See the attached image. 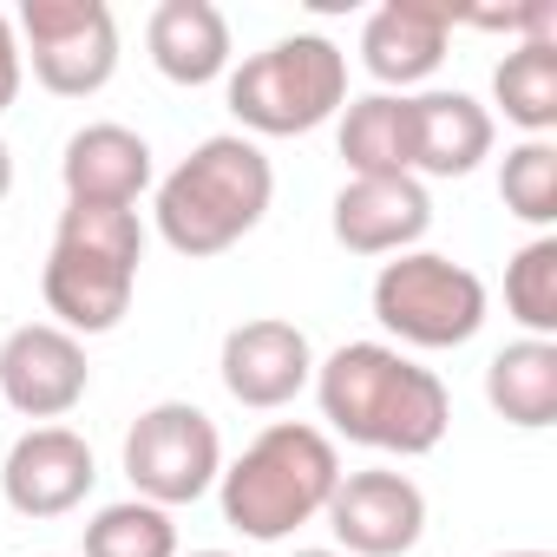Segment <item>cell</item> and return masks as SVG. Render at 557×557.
Wrapping results in <instances>:
<instances>
[{"label": "cell", "mask_w": 557, "mask_h": 557, "mask_svg": "<svg viewBox=\"0 0 557 557\" xmlns=\"http://www.w3.org/2000/svg\"><path fill=\"white\" fill-rule=\"evenodd\" d=\"M40 296H47L53 329L79 335V342L86 335H112L132 315L138 269H125L112 256H92V249H73V243H53L47 269H40Z\"/></svg>", "instance_id": "obj_13"}, {"label": "cell", "mask_w": 557, "mask_h": 557, "mask_svg": "<svg viewBox=\"0 0 557 557\" xmlns=\"http://www.w3.org/2000/svg\"><path fill=\"white\" fill-rule=\"evenodd\" d=\"M145 47L171 86H216L230 79V60H236L216 0H158L145 21Z\"/></svg>", "instance_id": "obj_17"}, {"label": "cell", "mask_w": 557, "mask_h": 557, "mask_svg": "<svg viewBox=\"0 0 557 557\" xmlns=\"http://www.w3.org/2000/svg\"><path fill=\"white\" fill-rule=\"evenodd\" d=\"M190 557H230V550H190Z\"/></svg>", "instance_id": "obj_29"}, {"label": "cell", "mask_w": 557, "mask_h": 557, "mask_svg": "<svg viewBox=\"0 0 557 557\" xmlns=\"http://www.w3.org/2000/svg\"><path fill=\"white\" fill-rule=\"evenodd\" d=\"M125 479L145 505H197L223 479V433L190 400H158L125 426Z\"/></svg>", "instance_id": "obj_6"}, {"label": "cell", "mask_w": 557, "mask_h": 557, "mask_svg": "<svg viewBox=\"0 0 557 557\" xmlns=\"http://www.w3.org/2000/svg\"><path fill=\"white\" fill-rule=\"evenodd\" d=\"M335 485H342L335 440L309 420H275L223 466L216 505H223L230 531H243L256 544H283L329 511Z\"/></svg>", "instance_id": "obj_3"}, {"label": "cell", "mask_w": 557, "mask_h": 557, "mask_svg": "<svg viewBox=\"0 0 557 557\" xmlns=\"http://www.w3.org/2000/svg\"><path fill=\"white\" fill-rule=\"evenodd\" d=\"M269 203H275L269 151L243 132H216L158 177L151 223H158L164 249H177L190 262H210V256L236 249L269 216Z\"/></svg>", "instance_id": "obj_2"}, {"label": "cell", "mask_w": 557, "mask_h": 557, "mask_svg": "<svg viewBox=\"0 0 557 557\" xmlns=\"http://www.w3.org/2000/svg\"><path fill=\"white\" fill-rule=\"evenodd\" d=\"M21 79H27V60H21V34H14V14H0V112L21 99Z\"/></svg>", "instance_id": "obj_25"}, {"label": "cell", "mask_w": 557, "mask_h": 557, "mask_svg": "<svg viewBox=\"0 0 557 557\" xmlns=\"http://www.w3.org/2000/svg\"><path fill=\"white\" fill-rule=\"evenodd\" d=\"M335 145H342L348 177H413V158H407V92L348 99Z\"/></svg>", "instance_id": "obj_19"}, {"label": "cell", "mask_w": 557, "mask_h": 557, "mask_svg": "<svg viewBox=\"0 0 557 557\" xmlns=\"http://www.w3.org/2000/svg\"><path fill=\"white\" fill-rule=\"evenodd\" d=\"M498 145V119L459 92V86H433V92H407V158L413 177H472Z\"/></svg>", "instance_id": "obj_14"}, {"label": "cell", "mask_w": 557, "mask_h": 557, "mask_svg": "<svg viewBox=\"0 0 557 557\" xmlns=\"http://www.w3.org/2000/svg\"><path fill=\"white\" fill-rule=\"evenodd\" d=\"M99 485V459L86 446V433L73 426H27L0 466V498H8L21 518H66L92 498Z\"/></svg>", "instance_id": "obj_11"}, {"label": "cell", "mask_w": 557, "mask_h": 557, "mask_svg": "<svg viewBox=\"0 0 557 557\" xmlns=\"http://www.w3.org/2000/svg\"><path fill=\"white\" fill-rule=\"evenodd\" d=\"M505 309L524 335L557 342V236H531L505 262Z\"/></svg>", "instance_id": "obj_22"}, {"label": "cell", "mask_w": 557, "mask_h": 557, "mask_svg": "<svg viewBox=\"0 0 557 557\" xmlns=\"http://www.w3.org/2000/svg\"><path fill=\"white\" fill-rule=\"evenodd\" d=\"M216 374L230 387L236 407H256V413H275L289 407L296 394L315 387V348L296 322L283 315H256V322H236L223 335V355H216Z\"/></svg>", "instance_id": "obj_10"}, {"label": "cell", "mask_w": 557, "mask_h": 557, "mask_svg": "<svg viewBox=\"0 0 557 557\" xmlns=\"http://www.w3.org/2000/svg\"><path fill=\"white\" fill-rule=\"evenodd\" d=\"M485 400L505 426H524V433L557 426V342H537V335L505 342L485 361Z\"/></svg>", "instance_id": "obj_18"}, {"label": "cell", "mask_w": 557, "mask_h": 557, "mask_svg": "<svg viewBox=\"0 0 557 557\" xmlns=\"http://www.w3.org/2000/svg\"><path fill=\"white\" fill-rule=\"evenodd\" d=\"M8 190H14V151H8V138H0V203H8Z\"/></svg>", "instance_id": "obj_26"}, {"label": "cell", "mask_w": 557, "mask_h": 557, "mask_svg": "<svg viewBox=\"0 0 557 557\" xmlns=\"http://www.w3.org/2000/svg\"><path fill=\"white\" fill-rule=\"evenodd\" d=\"M223 99L243 125V138H302L342 119L348 106V53L329 34H289L243 66H230Z\"/></svg>", "instance_id": "obj_4"}, {"label": "cell", "mask_w": 557, "mask_h": 557, "mask_svg": "<svg viewBox=\"0 0 557 557\" xmlns=\"http://www.w3.org/2000/svg\"><path fill=\"white\" fill-rule=\"evenodd\" d=\"M453 8L446 0H381L361 21V66L381 92H413L446 66Z\"/></svg>", "instance_id": "obj_12"}, {"label": "cell", "mask_w": 557, "mask_h": 557, "mask_svg": "<svg viewBox=\"0 0 557 557\" xmlns=\"http://www.w3.org/2000/svg\"><path fill=\"white\" fill-rule=\"evenodd\" d=\"M289 557H342V550H322V544H309V550H289Z\"/></svg>", "instance_id": "obj_27"}, {"label": "cell", "mask_w": 557, "mask_h": 557, "mask_svg": "<svg viewBox=\"0 0 557 557\" xmlns=\"http://www.w3.org/2000/svg\"><path fill=\"white\" fill-rule=\"evenodd\" d=\"M368 302H374V322L400 342V355L407 348H426V355L466 348L485 329V309H492L485 275L453 262V256H440V249L387 256Z\"/></svg>", "instance_id": "obj_5"}, {"label": "cell", "mask_w": 557, "mask_h": 557, "mask_svg": "<svg viewBox=\"0 0 557 557\" xmlns=\"http://www.w3.org/2000/svg\"><path fill=\"white\" fill-rule=\"evenodd\" d=\"M492 557H550V550H492Z\"/></svg>", "instance_id": "obj_28"}, {"label": "cell", "mask_w": 557, "mask_h": 557, "mask_svg": "<svg viewBox=\"0 0 557 557\" xmlns=\"http://www.w3.org/2000/svg\"><path fill=\"white\" fill-rule=\"evenodd\" d=\"M60 184H66V203H138L158 184V164L132 125L99 119V125H79L66 138Z\"/></svg>", "instance_id": "obj_16"}, {"label": "cell", "mask_w": 557, "mask_h": 557, "mask_svg": "<svg viewBox=\"0 0 557 557\" xmlns=\"http://www.w3.org/2000/svg\"><path fill=\"white\" fill-rule=\"evenodd\" d=\"M329 223L348 256H407L433 230V197L420 177H348Z\"/></svg>", "instance_id": "obj_15"}, {"label": "cell", "mask_w": 557, "mask_h": 557, "mask_svg": "<svg viewBox=\"0 0 557 557\" xmlns=\"http://www.w3.org/2000/svg\"><path fill=\"white\" fill-rule=\"evenodd\" d=\"M315 400L342 440L368 453H394V459L440 453L453 426L446 381L420 368L413 355H400L394 342H348L329 361H315Z\"/></svg>", "instance_id": "obj_1"}, {"label": "cell", "mask_w": 557, "mask_h": 557, "mask_svg": "<svg viewBox=\"0 0 557 557\" xmlns=\"http://www.w3.org/2000/svg\"><path fill=\"white\" fill-rule=\"evenodd\" d=\"M492 106L524 138H550L557 132V40H518L492 66Z\"/></svg>", "instance_id": "obj_20"}, {"label": "cell", "mask_w": 557, "mask_h": 557, "mask_svg": "<svg viewBox=\"0 0 557 557\" xmlns=\"http://www.w3.org/2000/svg\"><path fill=\"white\" fill-rule=\"evenodd\" d=\"M0 413H8V407H0Z\"/></svg>", "instance_id": "obj_30"}, {"label": "cell", "mask_w": 557, "mask_h": 557, "mask_svg": "<svg viewBox=\"0 0 557 557\" xmlns=\"http://www.w3.org/2000/svg\"><path fill=\"white\" fill-rule=\"evenodd\" d=\"M53 243H73V249L112 256V262H125V269L145 262V223H138V203H66Z\"/></svg>", "instance_id": "obj_24"}, {"label": "cell", "mask_w": 557, "mask_h": 557, "mask_svg": "<svg viewBox=\"0 0 557 557\" xmlns=\"http://www.w3.org/2000/svg\"><path fill=\"white\" fill-rule=\"evenodd\" d=\"M92 387V361H86V342L53 329V322H27L0 342V407L21 413V420H40V426H60Z\"/></svg>", "instance_id": "obj_8"}, {"label": "cell", "mask_w": 557, "mask_h": 557, "mask_svg": "<svg viewBox=\"0 0 557 557\" xmlns=\"http://www.w3.org/2000/svg\"><path fill=\"white\" fill-rule=\"evenodd\" d=\"M322 518L342 557H407L426 537V492L394 466H368V472H342Z\"/></svg>", "instance_id": "obj_9"}, {"label": "cell", "mask_w": 557, "mask_h": 557, "mask_svg": "<svg viewBox=\"0 0 557 557\" xmlns=\"http://www.w3.org/2000/svg\"><path fill=\"white\" fill-rule=\"evenodd\" d=\"M14 34L53 99H92L119 73V14L106 0H21Z\"/></svg>", "instance_id": "obj_7"}, {"label": "cell", "mask_w": 557, "mask_h": 557, "mask_svg": "<svg viewBox=\"0 0 557 557\" xmlns=\"http://www.w3.org/2000/svg\"><path fill=\"white\" fill-rule=\"evenodd\" d=\"M86 557H177V524L164 505L145 498L99 505L86 524Z\"/></svg>", "instance_id": "obj_21"}, {"label": "cell", "mask_w": 557, "mask_h": 557, "mask_svg": "<svg viewBox=\"0 0 557 557\" xmlns=\"http://www.w3.org/2000/svg\"><path fill=\"white\" fill-rule=\"evenodd\" d=\"M498 197L518 223L550 236V223H557V145L550 138H518L498 164Z\"/></svg>", "instance_id": "obj_23"}]
</instances>
